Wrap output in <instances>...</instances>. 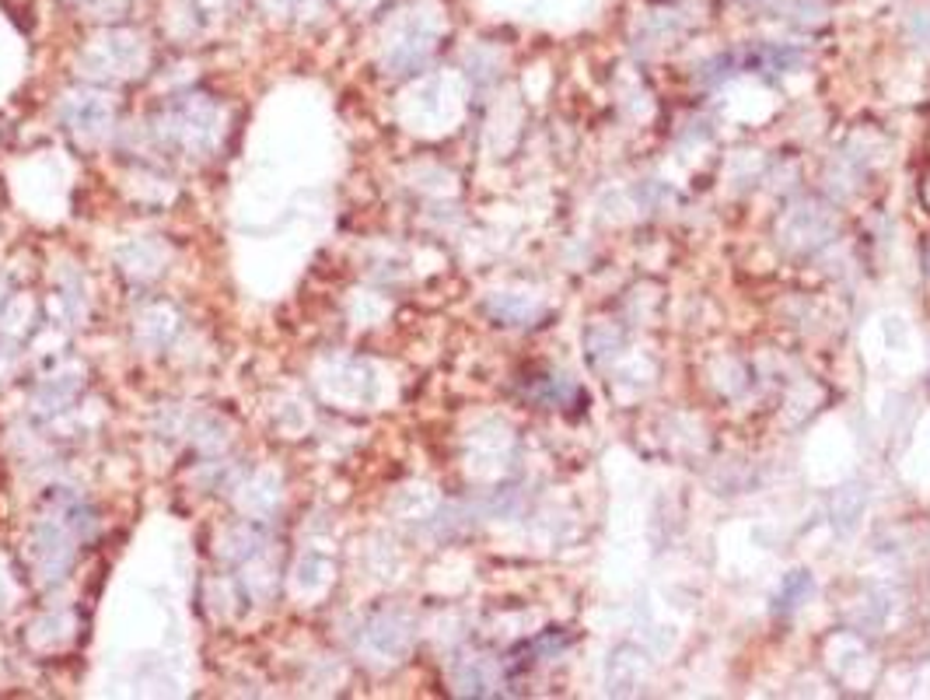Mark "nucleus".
<instances>
[{
    "label": "nucleus",
    "mask_w": 930,
    "mask_h": 700,
    "mask_svg": "<svg viewBox=\"0 0 930 700\" xmlns=\"http://www.w3.org/2000/svg\"><path fill=\"white\" fill-rule=\"evenodd\" d=\"M749 71H791L805 64V53L798 46H755V50L735 56Z\"/></svg>",
    "instance_id": "1"
},
{
    "label": "nucleus",
    "mask_w": 930,
    "mask_h": 700,
    "mask_svg": "<svg viewBox=\"0 0 930 700\" xmlns=\"http://www.w3.org/2000/svg\"><path fill=\"white\" fill-rule=\"evenodd\" d=\"M755 4L794 25H818V22H826V11H829L826 0H755Z\"/></svg>",
    "instance_id": "2"
},
{
    "label": "nucleus",
    "mask_w": 930,
    "mask_h": 700,
    "mask_svg": "<svg viewBox=\"0 0 930 700\" xmlns=\"http://www.w3.org/2000/svg\"><path fill=\"white\" fill-rule=\"evenodd\" d=\"M812 588H815L812 574H808V571H794L791 578L784 582V588L777 593V599H774V613H777V616L794 613L798 606H801V599H808V596H812Z\"/></svg>",
    "instance_id": "3"
},
{
    "label": "nucleus",
    "mask_w": 930,
    "mask_h": 700,
    "mask_svg": "<svg viewBox=\"0 0 930 700\" xmlns=\"http://www.w3.org/2000/svg\"><path fill=\"white\" fill-rule=\"evenodd\" d=\"M920 200H923V207L930 211V173H923V182H920Z\"/></svg>",
    "instance_id": "4"
},
{
    "label": "nucleus",
    "mask_w": 930,
    "mask_h": 700,
    "mask_svg": "<svg viewBox=\"0 0 930 700\" xmlns=\"http://www.w3.org/2000/svg\"><path fill=\"white\" fill-rule=\"evenodd\" d=\"M923 270H927V277H930V249L923 253Z\"/></svg>",
    "instance_id": "5"
}]
</instances>
